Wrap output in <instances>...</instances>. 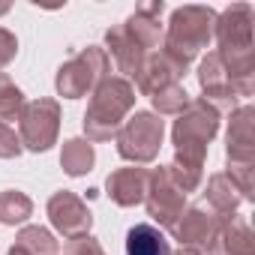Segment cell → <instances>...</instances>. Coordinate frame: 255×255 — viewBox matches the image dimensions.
Instances as JSON below:
<instances>
[{
	"label": "cell",
	"mask_w": 255,
	"mask_h": 255,
	"mask_svg": "<svg viewBox=\"0 0 255 255\" xmlns=\"http://www.w3.org/2000/svg\"><path fill=\"white\" fill-rule=\"evenodd\" d=\"M105 48L111 51L120 78H126V81L138 78V72H141V66H144V60L150 54V51H144L138 45V39L129 30H126V24H114V27L105 30Z\"/></svg>",
	"instance_id": "14"
},
{
	"label": "cell",
	"mask_w": 255,
	"mask_h": 255,
	"mask_svg": "<svg viewBox=\"0 0 255 255\" xmlns=\"http://www.w3.org/2000/svg\"><path fill=\"white\" fill-rule=\"evenodd\" d=\"M15 54H18V39H15V33L6 30V27H0V69L9 66V63L15 60Z\"/></svg>",
	"instance_id": "28"
},
{
	"label": "cell",
	"mask_w": 255,
	"mask_h": 255,
	"mask_svg": "<svg viewBox=\"0 0 255 255\" xmlns=\"http://www.w3.org/2000/svg\"><path fill=\"white\" fill-rule=\"evenodd\" d=\"M225 162H255V108L237 105L228 120Z\"/></svg>",
	"instance_id": "13"
},
{
	"label": "cell",
	"mask_w": 255,
	"mask_h": 255,
	"mask_svg": "<svg viewBox=\"0 0 255 255\" xmlns=\"http://www.w3.org/2000/svg\"><path fill=\"white\" fill-rule=\"evenodd\" d=\"M24 108V90L6 75V72H0V120H15Z\"/></svg>",
	"instance_id": "24"
},
{
	"label": "cell",
	"mask_w": 255,
	"mask_h": 255,
	"mask_svg": "<svg viewBox=\"0 0 255 255\" xmlns=\"http://www.w3.org/2000/svg\"><path fill=\"white\" fill-rule=\"evenodd\" d=\"M21 138H18V132L12 129L9 123H3L0 120V159H18L21 156Z\"/></svg>",
	"instance_id": "26"
},
{
	"label": "cell",
	"mask_w": 255,
	"mask_h": 255,
	"mask_svg": "<svg viewBox=\"0 0 255 255\" xmlns=\"http://www.w3.org/2000/svg\"><path fill=\"white\" fill-rule=\"evenodd\" d=\"M147 216L156 222V228H174V222L180 219V213L186 210V192L171 180L168 168H150V183H147Z\"/></svg>",
	"instance_id": "8"
},
{
	"label": "cell",
	"mask_w": 255,
	"mask_h": 255,
	"mask_svg": "<svg viewBox=\"0 0 255 255\" xmlns=\"http://www.w3.org/2000/svg\"><path fill=\"white\" fill-rule=\"evenodd\" d=\"M219 132V111L198 99H189V105L177 114L174 126H171V144H174V159L168 168L171 180L189 195L201 186L204 180V156L210 141Z\"/></svg>",
	"instance_id": "1"
},
{
	"label": "cell",
	"mask_w": 255,
	"mask_h": 255,
	"mask_svg": "<svg viewBox=\"0 0 255 255\" xmlns=\"http://www.w3.org/2000/svg\"><path fill=\"white\" fill-rule=\"evenodd\" d=\"M45 210H48V219H51L54 231L63 234L66 240L81 237V234H90L93 213H90V207H87L75 192H69V189L54 192V195L48 198Z\"/></svg>",
	"instance_id": "10"
},
{
	"label": "cell",
	"mask_w": 255,
	"mask_h": 255,
	"mask_svg": "<svg viewBox=\"0 0 255 255\" xmlns=\"http://www.w3.org/2000/svg\"><path fill=\"white\" fill-rule=\"evenodd\" d=\"M18 246H24L30 255H57V237L42 225H24L15 237Z\"/></svg>",
	"instance_id": "23"
},
{
	"label": "cell",
	"mask_w": 255,
	"mask_h": 255,
	"mask_svg": "<svg viewBox=\"0 0 255 255\" xmlns=\"http://www.w3.org/2000/svg\"><path fill=\"white\" fill-rule=\"evenodd\" d=\"M162 9H165L162 0H150V3H141L129 18L123 21L126 30L138 39V45H141L144 51H156L159 42H162V24H159Z\"/></svg>",
	"instance_id": "16"
},
{
	"label": "cell",
	"mask_w": 255,
	"mask_h": 255,
	"mask_svg": "<svg viewBox=\"0 0 255 255\" xmlns=\"http://www.w3.org/2000/svg\"><path fill=\"white\" fill-rule=\"evenodd\" d=\"M171 255H201V252H192V249H177V252H171Z\"/></svg>",
	"instance_id": "30"
},
{
	"label": "cell",
	"mask_w": 255,
	"mask_h": 255,
	"mask_svg": "<svg viewBox=\"0 0 255 255\" xmlns=\"http://www.w3.org/2000/svg\"><path fill=\"white\" fill-rule=\"evenodd\" d=\"M33 216V201L21 189L0 192V225H24Z\"/></svg>",
	"instance_id": "21"
},
{
	"label": "cell",
	"mask_w": 255,
	"mask_h": 255,
	"mask_svg": "<svg viewBox=\"0 0 255 255\" xmlns=\"http://www.w3.org/2000/svg\"><path fill=\"white\" fill-rule=\"evenodd\" d=\"M150 102H153V114L156 117H177L189 105V93L183 90V84H168V87L156 90L150 96Z\"/></svg>",
	"instance_id": "22"
},
{
	"label": "cell",
	"mask_w": 255,
	"mask_h": 255,
	"mask_svg": "<svg viewBox=\"0 0 255 255\" xmlns=\"http://www.w3.org/2000/svg\"><path fill=\"white\" fill-rule=\"evenodd\" d=\"M198 84H201V90H204V102H210L219 114L222 111H234L237 108V93H234V87H231V72H228V66L222 63V57L216 54V51H210L201 63H198Z\"/></svg>",
	"instance_id": "12"
},
{
	"label": "cell",
	"mask_w": 255,
	"mask_h": 255,
	"mask_svg": "<svg viewBox=\"0 0 255 255\" xmlns=\"http://www.w3.org/2000/svg\"><path fill=\"white\" fill-rule=\"evenodd\" d=\"M204 204H207L213 213H219L222 219H231V216H237V207L243 204V195H240V189L231 183V177H228L225 171H216V174L207 177Z\"/></svg>",
	"instance_id": "18"
},
{
	"label": "cell",
	"mask_w": 255,
	"mask_h": 255,
	"mask_svg": "<svg viewBox=\"0 0 255 255\" xmlns=\"http://www.w3.org/2000/svg\"><path fill=\"white\" fill-rule=\"evenodd\" d=\"M66 255H105V249L99 246V240L93 234H81L66 243Z\"/></svg>",
	"instance_id": "27"
},
{
	"label": "cell",
	"mask_w": 255,
	"mask_h": 255,
	"mask_svg": "<svg viewBox=\"0 0 255 255\" xmlns=\"http://www.w3.org/2000/svg\"><path fill=\"white\" fill-rule=\"evenodd\" d=\"M225 168L231 183L240 189L243 201H255V162H228Z\"/></svg>",
	"instance_id": "25"
},
{
	"label": "cell",
	"mask_w": 255,
	"mask_h": 255,
	"mask_svg": "<svg viewBox=\"0 0 255 255\" xmlns=\"http://www.w3.org/2000/svg\"><path fill=\"white\" fill-rule=\"evenodd\" d=\"M165 135V123L153 111H135L129 120H123L120 132L114 135L120 159L132 162V165H147L159 156Z\"/></svg>",
	"instance_id": "5"
},
{
	"label": "cell",
	"mask_w": 255,
	"mask_h": 255,
	"mask_svg": "<svg viewBox=\"0 0 255 255\" xmlns=\"http://www.w3.org/2000/svg\"><path fill=\"white\" fill-rule=\"evenodd\" d=\"M252 24H255V12L249 3H231L222 15H216V27H213V36L219 42L216 54L225 60L255 57L252 54Z\"/></svg>",
	"instance_id": "7"
},
{
	"label": "cell",
	"mask_w": 255,
	"mask_h": 255,
	"mask_svg": "<svg viewBox=\"0 0 255 255\" xmlns=\"http://www.w3.org/2000/svg\"><path fill=\"white\" fill-rule=\"evenodd\" d=\"M126 255H171V246L156 225L138 222L126 231Z\"/></svg>",
	"instance_id": "19"
},
{
	"label": "cell",
	"mask_w": 255,
	"mask_h": 255,
	"mask_svg": "<svg viewBox=\"0 0 255 255\" xmlns=\"http://www.w3.org/2000/svg\"><path fill=\"white\" fill-rule=\"evenodd\" d=\"M9 12V3H6V0H0V15H6Z\"/></svg>",
	"instance_id": "31"
},
{
	"label": "cell",
	"mask_w": 255,
	"mask_h": 255,
	"mask_svg": "<svg viewBox=\"0 0 255 255\" xmlns=\"http://www.w3.org/2000/svg\"><path fill=\"white\" fill-rule=\"evenodd\" d=\"M213 27H216V9L210 6H177L171 12L168 21V36L162 42V48H168L171 54H177L180 60H186L192 66V60L201 54V48L210 45L213 39Z\"/></svg>",
	"instance_id": "3"
},
{
	"label": "cell",
	"mask_w": 255,
	"mask_h": 255,
	"mask_svg": "<svg viewBox=\"0 0 255 255\" xmlns=\"http://www.w3.org/2000/svg\"><path fill=\"white\" fill-rule=\"evenodd\" d=\"M6 255H30V252H27V249H24V246H18V243H12V246H9V252H6Z\"/></svg>",
	"instance_id": "29"
},
{
	"label": "cell",
	"mask_w": 255,
	"mask_h": 255,
	"mask_svg": "<svg viewBox=\"0 0 255 255\" xmlns=\"http://www.w3.org/2000/svg\"><path fill=\"white\" fill-rule=\"evenodd\" d=\"M207 252L210 255H255V234H252L249 222L243 216L225 219V225L219 228V234Z\"/></svg>",
	"instance_id": "17"
},
{
	"label": "cell",
	"mask_w": 255,
	"mask_h": 255,
	"mask_svg": "<svg viewBox=\"0 0 255 255\" xmlns=\"http://www.w3.org/2000/svg\"><path fill=\"white\" fill-rule=\"evenodd\" d=\"M186 72H189V63L159 45L156 51L147 54V60H144V66H141V72L135 78V87H138V93L153 96L156 90H162L168 84H180V78Z\"/></svg>",
	"instance_id": "11"
},
{
	"label": "cell",
	"mask_w": 255,
	"mask_h": 255,
	"mask_svg": "<svg viewBox=\"0 0 255 255\" xmlns=\"http://www.w3.org/2000/svg\"><path fill=\"white\" fill-rule=\"evenodd\" d=\"M147 183H150V168L126 165V168H117L105 177V192L117 207H135L144 201Z\"/></svg>",
	"instance_id": "15"
},
{
	"label": "cell",
	"mask_w": 255,
	"mask_h": 255,
	"mask_svg": "<svg viewBox=\"0 0 255 255\" xmlns=\"http://www.w3.org/2000/svg\"><path fill=\"white\" fill-rule=\"evenodd\" d=\"M108 69H111L108 51L102 45H87L57 69L54 90L63 99H81L84 93H93L108 78Z\"/></svg>",
	"instance_id": "4"
},
{
	"label": "cell",
	"mask_w": 255,
	"mask_h": 255,
	"mask_svg": "<svg viewBox=\"0 0 255 255\" xmlns=\"http://www.w3.org/2000/svg\"><path fill=\"white\" fill-rule=\"evenodd\" d=\"M135 108V87L132 81H126L120 75H108L93 93H90V105L84 111V138L93 144V141H111L120 126Z\"/></svg>",
	"instance_id": "2"
},
{
	"label": "cell",
	"mask_w": 255,
	"mask_h": 255,
	"mask_svg": "<svg viewBox=\"0 0 255 255\" xmlns=\"http://www.w3.org/2000/svg\"><path fill=\"white\" fill-rule=\"evenodd\" d=\"M96 162V150L87 138H69L60 147V168L69 177H84Z\"/></svg>",
	"instance_id": "20"
},
{
	"label": "cell",
	"mask_w": 255,
	"mask_h": 255,
	"mask_svg": "<svg viewBox=\"0 0 255 255\" xmlns=\"http://www.w3.org/2000/svg\"><path fill=\"white\" fill-rule=\"evenodd\" d=\"M57 132H60V105L57 99L39 96L33 102H24L21 114H18V138L21 147L30 153H45L57 144Z\"/></svg>",
	"instance_id": "6"
},
{
	"label": "cell",
	"mask_w": 255,
	"mask_h": 255,
	"mask_svg": "<svg viewBox=\"0 0 255 255\" xmlns=\"http://www.w3.org/2000/svg\"><path fill=\"white\" fill-rule=\"evenodd\" d=\"M225 225V219L219 213H213L207 204H192L180 213V219L174 222L171 234L180 243V249H192V252H207L210 243L216 240L219 228Z\"/></svg>",
	"instance_id": "9"
}]
</instances>
